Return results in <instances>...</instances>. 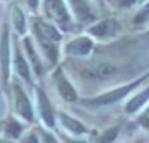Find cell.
<instances>
[{
	"mask_svg": "<svg viewBox=\"0 0 149 143\" xmlns=\"http://www.w3.org/2000/svg\"><path fill=\"white\" fill-rule=\"evenodd\" d=\"M147 78V76L141 77V78H139L137 81L132 82V83L130 85H126V86H122V87H118V89L115 90H111V91L109 92H105V94H101L98 95V96L95 98H92V99H88L85 100V104H89V105H94V107H103V105H111L114 104V103L119 102V100H122L124 96H127V95L130 94V92L132 91V90H135L137 86H139L140 83H141L144 79Z\"/></svg>",
	"mask_w": 149,
	"mask_h": 143,
	"instance_id": "cell-1",
	"label": "cell"
},
{
	"mask_svg": "<svg viewBox=\"0 0 149 143\" xmlns=\"http://www.w3.org/2000/svg\"><path fill=\"white\" fill-rule=\"evenodd\" d=\"M15 109L17 115L26 122H33L36 118L34 108L26 92L22 90L20 85H15Z\"/></svg>",
	"mask_w": 149,
	"mask_h": 143,
	"instance_id": "cell-2",
	"label": "cell"
},
{
	"mask_svg": "<svg viewBox=\"0 0 149 143\" xmlns=\"http://www.w3.org/2000/svg\"><path fill=\"white\" fill-rule=\"evenodd\" d=\"M37 99H38V109H39V116L41 120L43 121L45 126L47 129H55L56 126V117H55L54 108L51 105L49 96L43 90L38 89L37 90Z\"/></svg>",
	"mask_w": 149,
	"mask_h": 143,
	"instance_id": "cell-3",
	"label": "cell"
},
{
	"mask_svg": "<svg viewBox=\"0 0 149 143\" xmlns=\"http://www.w3.org/2000/svg\"><path fill=\"white\" fill-rule=\"evenodd\" d=\"M0 67L4 85L8 83L10 72V47H9V33L8 29H4V33L0 39Z\"/></svg>",
	"mask_w": 149,
	"mask_h": 143,
	"instance_id": "cell-4",
	"label": "cell"
},
{
	"mask_svg": "<svg viewBox=\"0 0 149 143\" xmlns=\"http://www.w3.org/2000/svg\"><path fill=\"white\" fill-rule=\"evenodd\" d=\"M92 48L93 42L89 38L81 36V38L71 41L65 47V51H67V54L72 55V56H86V55L90 54Z\"/></svg>",
	"mask_w": 149,
	"mask_h": 143,
	"instance_id": "cell-5",
	"label": "cell"
},
{
	"mask_svg": "<svg viewBox=\"0 0 149 143\" xmlns=\"http://www.w3.org/2000/svg\"><path fill=\"white\" fill-rule=\"evenodd\" d=\"M46 10L50 17L59 23H65L70 20L63 0H46Z\"/></svg>",
	"mask_w": 149,
	"mask_h": 143,
	"instance_id": "cell-6",
	"label": "cell"
},
{
	"mask_svg": "<svg viewBox=\"0 0 149 143\" xmlns=\"http://www.w3.org/2000/svg\"><path fill=\"white\" fill-rule=\"evenodd\" d=\"M59 120L63 128L67 131H70L71 134H73V135L79 137L88 133V128L85 126V124H82L80 120L67 115V113H59Z\"/></svg>",
	"mask_w": 149,
	"mask_h": 143,
	"instance_id": "cell-7",
	"label": "cell"
},
{
	"mask_svg": "<svg viewBox=\"0 0 149 143\" xmlns=\"http://www.w3.org/2000/svg\"><path fill=\"white\" fill-rule=\"evenodd\" d=\"M36 34L38 36V39H43V41H49L52 43H56L60 41V34L54 26L49 25V23H45L42 21H37L36 25Z\"/></svg>",
	"mask_w": 149,
	"mask_h": 143,
	"instance_id": "cell-8",
	"label": "cell"
},
{
	"mask_svg": "<svg viewBox=\"0 0 149 143\" xmlns=\"http://www.w3.org/2000/svg\"><path fill=\"white\" fill-rule=\"evenodd\" d=\"M56 86H58V92L64 100L68 103H74L77 100V92L74 87L71 85V82L65 78L64 76H58L56 78Z\"/></svg>",
	"mask_w": 149,
	"mask_h": 143,
	"instance_id": "cell-9",
	"label": "cell"
},
{
	"mask_svg": "<svg viewBox=\"0 0 149 143\" xmlns=\"http://www.w3.org/2000/svg\"><path fill=\"white\" fill-rule=\"evenodd\" d=\"M71 5H72L74 13H76L77 18L81 21H92L94 20V13L88 5L85 0H70Z\"/></svg>",
	"mask_w": 149,
	"mask_h": 143,
	"instance_id": "cell-10",
	"label": "cell"
},
{
	"mask_svg": "<svg viewBox=\"0 0 149 143\" xmlns=\"http://www.w3.org/2000/svg\"><path fill=\"white\" fill-rule=\"evenodd\" d=\"M149 100V86L144 91H141L140 94H137L136 96H134L128 103L126 104V112L127 113H135L143 108L145 105V103H148Z\"/></svg>",
	"mask_w": 149,
	"mask_h": 143,
	"instance_id": "cell-11",
	"label": "cell"
},
{
	"mask_svg": "<svg viewBox=\"0 0 149 143\" xmlns=\"http://www.w3.org/2000/svg\"><path fill=\"white\" fill-rule=\"evenodd\" d=\"M15 68L16 72L18 73V76L22 79H25L28 83L31 82V72L29 68L26 60L24 59V56L21 55V52L18 50H16V55H15Z\"/></svg>",
	"mask_w": 149,
	"mask_h": 143,
	"instance_id": "cell-12",
	"label": "cell"
},
{
	"mask_svg": "<svg viewBox=\"0 0 149 143\" xmlns=\"http://www.w3.org/2000/svg\"><path fill=\"white\" fill-rule=\"evenodd\" d=\"M24 125L17 120H9L4 126V134L5 138L10 139V141H16V139H20L24 134Z\"/></svg>",
	"mask_w": 149,
	"mask_h": 143,
	"instance_id": "cell-13",
	"label": "cell"
},
{
	"mask_svg": "<svg viewBox=\"0 0 149 143\" xmlns=\"http://www.w3.org/2000/svg\"><path fill=\"white\" fill-rule=\"evenodd\" d=\"M25 50H26V52H28V56H29V59H30V61H31L33 70L36 72L37 76L41 77L42 73H43V64H42L41 59H39L38 55H37L36 50L33 48V44H31L30 39H25Z\"/></svg>",
	"mask_w": 149,
	"mask_h": 143,
	"instance_id": "cell-14",
	"label": "cell"
},
{
	"mask_svg": "<svg viewBox=\"0 0 149 143\" xmlns=\"http://www.w3.org/2000/svg\"><path fill=\"white\" fill-rule=\"evenodd\" d=\"M115 28L116 25L113 21H101L90 29V33L95 36H106L113 34L115 31Z\"/></svg>",
	"mask_w": 149,
	"mask_h": 143,
	"instance_id": "cell-15",
	"label": "cell"
},
{
	"mask_svg": "<svg viewBox=\"0 0 149 143\" xmlns=\"http://www.w3.org/2000/svg\"><path fill=\"white\" fill-rule=\"evenodd\" d=\"M120 126H111L107 130H105L100 137L97 138V143H114L116 138L119 137Z\"/></svg>",
	"mask_w": 149,
	"mask_h": 143,
	"instance_id": "cell-16",
	"label": "cell"
},
{
	"mask_svg": "<svg viewBox=\"0 0 149 143\" xmlns=\"http://www.w3.org/2000/svg\"><path fill=\"white\" fill-rule=\"evenodd\" d=\"M13 23H15L16 30L20 34H24L26 31V23H25V16L22 10L18 7L13 8Z\"/></svg>",
	"mask_w": 149,
	"mask_h": 143,
	"instance_id": "cell-17",
	"label": "cell"
},
{
	"mask_svg": "<svg viewBox=\"0 0 149 143\" xmlns=\"http://www.w3.org/2000/svg\"><path fill=\"white\" fill-rule=\"evenodd\" d=\"M39 138H41V143H60L59 139L49 130H41Z\"/></svg>",
	"mask_w": 149,
	"mask_h": 143,
	"instance_id": "cell-18",
	"label": "cell"
},
{
	"mask_svg": "<svg viewBox=\"0 0 149 143\" xmlns=\"http://www.w3.org/2000/svg\"><path fill=\"white\" fill-rule=\"evenodd\" d=\"M20 143H41V138L37 135V133L30 131L26 135H22L20 138Z\"/></svg>",
	"mask_w": 149,
	"mask_h": 143,
	"instance_id": "cell-19",
	"label": "cell"
},
{
	"mask_svg": "<svg viewBox=\"0 0 149 143\" xmlns=\"http://www.w3.org/2000/svg\"><path fill=\"white\" fill-rule=\"evenodd\" d=\"M148 17H149V4L143 10H140V12L137 13V16L135 17V22L141 23V22H144V21H147Z\"/></svg>",
	"mask_w": 149,
	"mask_h": 143,
	"instance_id": "cell-20",
	"label": "cell"
},
{
	"mask_svg": "<svg viewBox=\"0 0 149 143\" xmlns=\"http://www.w3.org/2000/svg\"><path fill=\"white\" fill-rule=\"evenodd\" d=\"M60 139L63 141V143H88L86 141H82V139L74 138V137H70L64 133H60Z\"/></svg>",
	"mask_w": 149,
	"mask_h": 143,
	"instance_id": "cell-21",
	"label": "cell"
},
{
	"mask_svg": "<svg viewBox=\"0 0 149 143\" xmlns=\"http://www.w3.org/2000/svg\"><path fill=\"white\" fill-rule=\"evenodd\" d=\"M139 124L145 129H149V109L139 117Z\"/></svg>",
	"mask_w": 149,
	"mask_h": 143,
	"instance_id": "cell-22",
	"label": "cell"
},
{
	"mask_svg": "<svg viewBox=\"0 0 149 143\" xmlns=\"http://www.w3.org/2000/svg\"><path fill=\"white\" fill-rule=\"evenodd\" d=\"M137 1H140V0H119V4L122 7H131V5L136 4Z\"/></svg>",
	"mask_w": 149,
	"mask_h": 143,
	"instance_id": "cell-23",
	"label": "cell"
},
{
	"mask_svg": "<svg viewBox=\"0 0 149 143\" xmlns=\"http://www.w3.org/2000/svg\"><path fill=\"white\" fill-rule=\"evenodd\" d=\"M28 4L30 5L31 8H37L38 7V0H28Z\"/></svg>",
	"mask_w": 149,
	"mask_h": 143,
	"instance_id": "cell-24",
	"label": "cell"
},
{
	"mask_svg": "<svg viewBox=\"0 0 149 143\" xmlns=\"http://www.w3.org/2000/svg\"><path fill=\"white\" fill-rule=\"evenodd\" d=\"M0 143H15V142L8 139V138H0Z\"/></svg>",
	"mask_w": 149,
	"mask_h": 143,
	"instance_id": "cell-25",
	"label": "cell"
}]
</instances>
